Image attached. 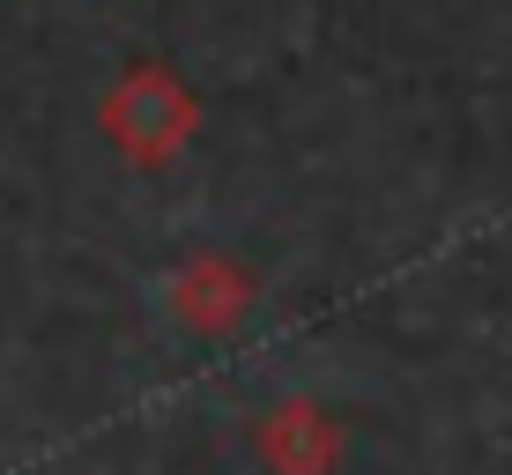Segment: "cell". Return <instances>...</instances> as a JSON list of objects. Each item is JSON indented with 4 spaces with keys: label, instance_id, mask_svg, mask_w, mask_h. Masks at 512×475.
I'll return each instance as SVG.
<instances>
[{
    "label": "cell",
    "instance_id": "obj_3",
    "mask_svg": "<svg viewBox=\"0 0 512 475\" xmlns=\"http://www.w3.org/2000/svg\"><path fill=\"white\" fill-rule=\"evenodd\" d=\"M171 312L193 334H231L253 312V283H245L231 260H193V268H179V283H171Z\"/></svg>",
    "mask_w": 512,
    "mask_h": 475
},
{
    "label": "cell",
    "instance_id": "obj_1",
    "mask_svg": "<svg viewBox=\"0 0 512 475\" xmlns=\"http://www.w3.org/2000/svg\"><path fill=\"white\" fill-rule=\"evenodd\" d=\"M342 453H349V431L334 424L320 401H305V394L268 401L260 424H253V461L268 475H334Z\"/></svg>",
    "mask_w": 512,
    "mask_h": 475
},
{
    "label": "cell",
    "instance_id": "obj_2",
    "mask_svg": "<svg viewBox=\"0 0 512 475\" xmlns=\"http://www.w3.org/2000/svg\"><path fill=\"white\" fill-rule=\"evenodd\" d=\"M104 127H112L134 156H149V164H156V156H171V149L193 134V104H186L179 82H164L156 67H141V75H127V82L112 90Z\"/></svg>",
    "mask_w": 512,
    "mask_h": 475
}]
</instances>
